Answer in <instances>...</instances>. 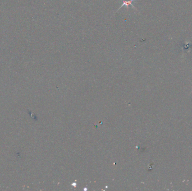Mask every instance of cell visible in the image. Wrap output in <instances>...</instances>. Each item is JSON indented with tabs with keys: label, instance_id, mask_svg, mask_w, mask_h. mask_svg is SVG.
Returning a JSON list of instances; mask_svg holds the SVG:
<instances>
[{
	"label": "cell",
	"instance_id": "1",
	"mask_svg": "<svg viewBox=\"0 0 192 191\" xmlns=\"http://www.w3.org/2000/svg\"><path fill=\"white\" fill-rule=\"evenodd\" d=\"M134 1V0H122V4L121 5V6H120V8H119V9L117 10H119L123 6H125L127 9H129V6H131L132 8L134 9H135V8H134V6L133 4V2Z\"/></svg>",
	"mask_w": 192,
	"mask_h": 191
}]
</instances>
